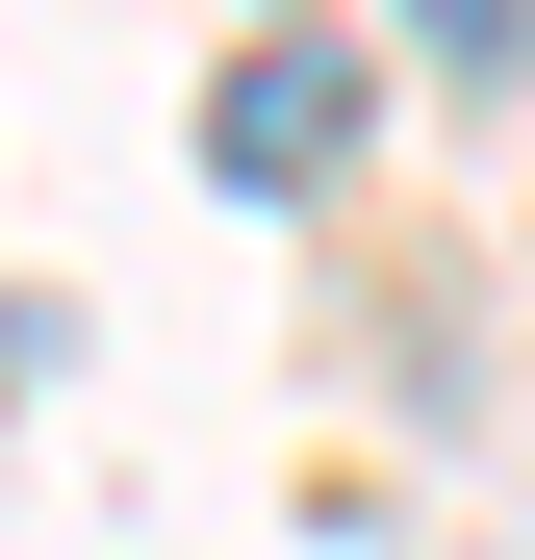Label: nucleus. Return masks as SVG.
Listing matches in <instances>:
<instances>
[{"label": "nucleus", "instance_id": "f257e3e1", "mask_svg": "<svg viewBox=\"0 0 535 560\" xmlns=\"http://www.w3.org/2000/svg\"><path fill=\"white\" fill-rule=\"evenodd\" d=\"M205 153L281 205V178H332L357 153V51H230V103H205Z\"/></svg>", "mask_w": 535, "mask_h": 560}, {"label": "nucleus", "instance_id": "f03ea898", "mask_svg": "<svg viewBox=\"0 0 535 560\" xmlns=\"http://www.w3.org/2000/svg\"><path fill=\"white\" fill-rule=\"evenodd\" d=\"M408 51H433V77H510V51H535V0H408Z\"/></svg>", "mask_w": 535, "mask_h": 560}]
</instances>
